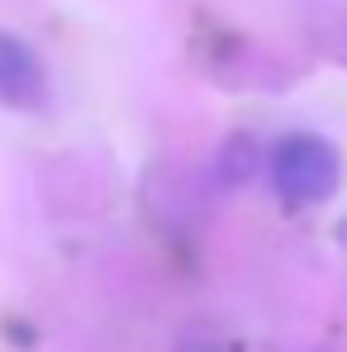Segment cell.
<instances>
[{
    "mask_svg": "<svg viewBox=\"0 0 347 352\" xmlns=\"http://www.w3.org/2000/svg\"><path fill=\"white\" fill-rule=\"evenodd\" d=\"M343 181V157L319 133H286L271 148V186L286 205H324Z\"/></svg>",
    "mask_w": 347,
    "mask_h": 352,
    "instance_id": "6da1fadb",
    "label": "cell"
},
{
    "mask_svg": "<svg viewBox=\"0 0 347 352\" xmlns=\"http://www.w3.org/2000/svg\"><path fill=\"white\" fill-rule=\"evenodd\" d=\"M43 100H48V67H43V58L24 38L0 34V105L38 110Z\"/></svg>",
    "mask_w": 347,
    "mask_h": 352,
    "instance_id": "7a4b0ae2",
    "label": "cell"
}]
</instances>
